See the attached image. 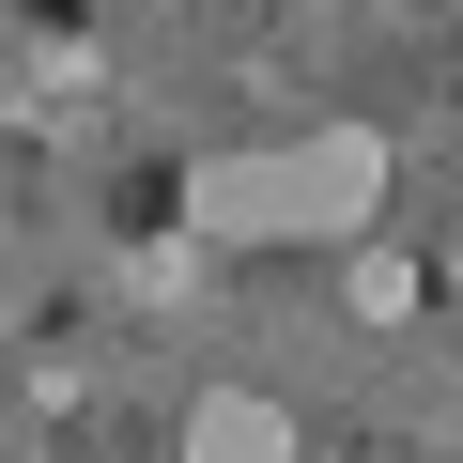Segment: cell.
Returning <instances> with one entry per match:
<instances>
[{
	"label": "cell",
	"mask_w": 463,
	"mask_h": 463,
	"mask_svg": "<svg viewBox=\"0 0 463 463\" xmlns=\"http://www.w3.org/2000/svg\"><path fill=\"white\" fill-rule=\"evenodd\" d=\"M279 185H294V232H371V201H386V139H371V124H325V139L279 155Z\"/></svg>",
	"instance_id": "obj_1"
},
{
	"label": "cell",
	"mask_w": 463,
	"mask_h": 463,
	"mask_svg": "<svg viewBox=\"0 0 463 463\" xmlns=\"http://www.w3.org/2000/svg\"><path fill=\"white\" fill-rule=\"evenodd\" d=\"M185 463H294V402H263V386H201V402H185Z\"/></svg>",
	"instance_id": "obj_2"
},
{
	"label": "cell",
	"mask_w": 463,
	"mask_h": 463,
	"mask_svg": "<svg viewBox=\"0 0 463 463\" xmlns=\"http://www.w3.org/2000/svg\"><path fill=\"white\" fill-rule=\"evenodd\" d=\"M355 309L402 325V309H417V263H402V248H355Z\"/></svg>",
	"instance_id": "obj_3"
},
{
	"label": "cell",
	"mask_w": 463,
	"mask_h": 463,
	"mask_svg": "<svg viewBox=\"0 0 463 463\" xmlns=\"http://www.w3.org/2000/svg\"><path fill=\"white\" fill-rule=\"evenodd\" d=\"M0 463H32V448H0Z\"/></svg>",
	"instance_id": "obj_4"
}]
</instances>
